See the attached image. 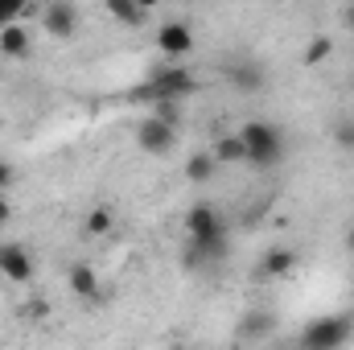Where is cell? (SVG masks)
I'll list each match as a JSON object with an SVG mask.
<instances>
[{"label":"cell","mask_w":354,"mask_h":350,"mask_svg":"<svg viewBox=\"0 0 354 350\" xmlns=\"http://www.w3.org/2000/svg\"><path fill=\"white\" fill-rule=\"evenodd\" d=\"M239 140L248 149V165H256V169H272L284 157V132L268 120H248L239 128Z\"/></svg>","instance_id":"obj_3"},{"label":"cell","mask_w":354,"mask_h":350,"mask_svg":"<svg viewBox=\"0 0 354 350\" xmlns=\"http://www.w3.org/2000/svg\"><path fill=\"white\" fill-rule=\"evenodd\" d=\"M276 326H280V317L272 313V309H248L243 317H239V338L243 342H264L276 334Z\"/></svg>","instance_id":"obj_9"},{"label":"cell","mask_w":354,"mask_h":350,"mask_svg":"<svg viewBox=\"0 0 354 350\" xmlns=\"http://www.w3.org/2000/svg\"><path fill=\"white\" fill-rule=\"evenodd\" d=\"M214 174H218V161L210 157V149H202V153H189V157H185V181L206 185Z\"/></svg>","instance_id":"obj_16"},{"label":"cell","mask_w":354,"mask_h":350,"mask_svg":"<svg viewBox=\"0 0 354 350\" xmlns=\"http://www.w3.org/2000/svg\"><path fill=\"white\" fill-rule=\"evenodd\" d=\"M227 79H231V87L243 91V95L264 91V71H260L256 62H231V66H227Z\"/></svg>","instance_id":"obj_11"},{"label":"cell","mask_w":354,"mask_h":350,"mask_svg":"<svg viewBox=\"0 0 354 350\" xmlns=\"http://www.w3.org/2000/svg\"><path fill=\"white\" fill-rule=\"evenodd\" d=\"M17 17H25V4L21 0H0V33L8 25H17Z\"/></svg>","instance_id":"obj_20"},{"label":"cell","mask_w":354,"mask_h":350,"mask_svg":"<svg viewBox=\"0 0 354 350\" xmlns=\"http://www.w3.org/2000/svg\"><path fill=\"white\" fill-rule=\"evenodd\" d=\"M136 145L149 153V157H169L177 145V132L174 128H165L161 120H153V116H145L140 120V128H136Z\"/></svg>","instance_id":"obj_7"},{"label":"cell","mask_w":354,"mask_h":350,"mask_svg":"<svg viewBox=\"0 0 354 350\" xmlns=\"http://www.w3.org/2000/svg\"><path fill=\"white\" fill-rule=\"evenodd\" d=\"M37 17H41V29H46L50 37H58V42L75 37V33H79V21H83V17H79V8H75L71 0H50Z\"/></svg>","instance_id":"obj_5"},{"label":"cell","mask_w":354,"mask_h":350,"mask_svg":"<svg viewBox=\"0 0 354 350\" xmlns=\"http://www.w3.org/2000/svg\"><path fill=\"white\" fill-rule=\"evenodd\" d=\"M297 264H301V256L292 248H268L260 256V276H288Z\"/></svg>","instance_id":"obj_13"},{"label":"cell","mask_w":354,"mask_h":350,"mask_svg":"<svg viewBox=\"0 0 354 350\" xmlns=\"http://www.w3.org/2000/svg\"><path fill=\"white\" fill-rule=\"evenodd\" d=\"M198 91V79L189 75V66H181V62H165V66H157L153 75H149V83L145 87H136L132 95L136 99H145L149 107L153 103H161V99H185V95H194Z\"/></svg>","instance_id":"obj_2"},{"label":"cell","mask_w":354,"mask_h":350,"mask_svg":"<svg viewBox=\"0 0 354 350\" xmlns=\"http://www.w3.org/2000/svg\"><path fill=\"white\" fill-rule=\"evenodd\" d=\"M83 231H87L91 239L107 235V231H111V210H107V206H95V210H91L87 219H83Z\"/></svg>","instance_id":"obj_19"},{"label":"cell","mask_w":354,"mask_h":350,"mask_svg":"<svg viewBox=\"0 0 354 350\" xmlns=\"http://www.w3.org/2000/svg\"><path fill=\"white\" fill-rule=\"evenodd\" d=\"M351 87H354V75H351Z\"/></svg>","instance_id":"obj_26"},{"label":"cell","mask_w":354,"mask_h":350,"mask_svg":"<svg viewBox=\"0 0 354 350\" xmlns=\"http://www.w3.org/2000/svg\"><path fill=\"white\" fill-rule=\"evenodd\" d=\"M0 276L8 284H29L33 280V256L21 243H0Z\"/></svg>","instance_id":"obj_8"},{"label":"cell","mask_w":354,"mask_h":350,"mask_svg":"<svg viewBox=\"0 0 354 350\" xmlns=\"http://www.w3.org/2000/svg\"><path fill=\"white\" fill-rule=\"evenodd\" d=\"M185 231H189V252H185V268H198V264H223L231 252V231H227V219L210 206V202H194L189 214H185Z\"/></svg>","instance_id":"obj_1"},{"label":"cell","mask_w":354,"mask_h":350,"mask_svg":"<svg viewBox=\"0 0 354 350\" xmlns=\"http://www.w3.org/2000/svg\"><path fill=\"white\" fill-rule=\"evenodd\" d=\"M8 185H12V165H8V161L0 157V194H4Z\"/></svg>","instance_id":"obj_23"},{"label":"cell","mask_w":354,"mask_h":350,"mask_svg":"<svg viewBox=\"0 0 354 350\" xmlns=\"http://www.w3.org/2000/svg\"><path fill=\"white\" fill-rule=\"evenodd\" d=\"M194 29L185 25V21H165L161 29H157V50L165 54V58H174V62H181V58H189L194 54Z\"/></svg>","instance_id":"obj_6"},{"label":"cell","mask_w":354,"mask_h":350,"mask_svg":"<svg viewBox=\"0 0 354 350\" xmlns=\"http://www.w3.org/2000/svg\"><path fill=\"white\" fill-rule=\"evenodd\" d=\"M29 46H33V33H29L21 21L0 33V54H4V58H29Z\"/></svg>","instance_id":"obj_14"},{"label":"cell","mask_w":354,"mask_h":350,"mask_svg":"<svg viewBox=\"0 0 354 350\" xmlns=\"http://www.w3.org/2000/svg\"><path fill=\"white\" fill-rule=\"evenodd\" d=\"M342 243H346V252H351V256H354V227H351V231H346V239H342Z\"/></svg>","instance_id":"obj_25"},{"label":"cell","mask_w":354,"mask_h":350,"mask_svg":"<svg viewBox=\"0 0 354 350\" xmlns=\"http://www.w3.org/2000/svg\"><path fill=\"white\" fill-rule=\"evenodd\" d=\"M66 284H71V293L75 297H83V301H99V276H95V268L91 264H71V272H66Z\"/></svg>","instance_id":"obj_10"},{"label":"cell","mask_w":354,"mask_h":350,"mask_svg":"<svg viewBox=\"0 0 354 350\" xmlns=\"http://www.w3.org/2000/svg\"><path fill=\"white\" fill-rule=\"evenodd\" d=\"M330 54H334V42L317 33V37H313V42L305 46V54H301V62H305V66H322V62H326Z\"/></svg>","instance_id":"obj_18"},{"label":"cell","mask_w":354,"mask_h":350,"mask_svg":"<svg viewBox=\"0 0 354 350\" xmlns=\"http://www.w3.org/2000/svg\"><path fill=\"white\" fill-rule=\"evenodd\" d=\"M338 21H342V29H346V33H354V4H346V8L338 12Z\"/></svg>","instance_id":"obj_24"},{"label":"cell","mask_w":354,"mask_h":350,"mask_svg":"<svg viewBox=\"0 0 354 350\" xmlns=\"http://www.w3.org/2000/svg\"><path fill=\"white\" fill-rule=\"evenodd\" d=\"M354 338L351 313H322L301 330V350H346Z\"/></svg>","instance_id":"obj_4"},{"label":"cell","mask_w":354,"mask_h":350,"mask_svg":"<svg viewBox=\"0 0 354 350\" xmlns=\"http://www.w3.org/2000/svg\"><path fill=\"white\" fill-rule=\"evenodd\" d=\"M334 140H338L342 149H354V120H342V124L334 128Z\"/></svg>","instance_id":"obj_21"},{"label":"cell","mask_w":354,"mask_h":350,"mask_svg":"<svg viewBox=\"0 0 354 350\" xmlns=\"http://www.w3.org/2000/svg\"><path fill=\"white\" fill-rule=\"evenodd\" d=\"M103 12H107L111 21H120V25H132V29L149 21V8H145V4H132V0H107Z\"/></svg>","instance_id":"obj_15"},{"label":"cell","mask_w":354,"mask_h":350,"mask_svg":"<svg viewBox=\"0 0 354 350\" xmlns=\"http://www.w3.org/2000/svg\"><path fill=\"white\" fill-rule=\"evenodd\" d=\"M210 157H214L218 165H248V149H243L239 132H227V136H218V140L210 145Z\"/></svg>","instance_id":"obj_12"},{"label":"cell","mask_w":354,"mask_h":350,"mask_svg":"<svg viewBox=\"0 0 354 350\" xmlns=\"http://www.w3.org/2000/svg\"><path fill=\"white\" fill-rule=\"evenodd\" d=\"M8 223H12V198L0 194V227H8Z\"/></svg>","instance_id":"obj_22"},{"label":"cell","mask_w":354,"mask_h":350,"mask_svg":"<svg viewBox=\"0 0 354 350\" xmlns=\"http://www.w3.org/2000/svg\"><path fill=\"white\" fill-rule=\"evenodd\" d=\"M153 120H161L165 128H174V132H181V120H185V107L177 103V99H161V103H153V111H149Z\"/></svg>","instance_id":"obj_17"}]
</instances>
